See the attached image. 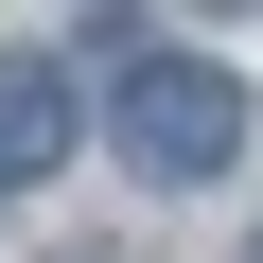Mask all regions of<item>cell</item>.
<instances>
[{"label":"cell","mask_w":263,"mask_h":263,"mask_svg":"<svg viewBox=\"0 0 263 263\" xmlns=\"http://www.w3.org/2000/svg\"><path fill=\"white\" fill-rule=\"evenodd\" d=\"M105 141L141 158L158 193L228 176L246 158V70H211V53H105Z\"/></svg>","instance_id":"6da1fadb"},{"label":"cell","mask_w":263,"mask_h":263,"mask_svg":"<svg viewBox=\"0 0 263 263\" xmlns=\"http://www.w3.org/2000/svg\"><path fill=\"white\" fill-rule=\"evenodd\" d=\"M70 123H88V88H70L53 53H0V193H35V176L70 158Z\"/></svg>","instance_id":"7a4b0ae2"},{"label":"cell","mask_w":263,"mask_h":263,"mask_svg":"<svg viewBox=\"0 0 263 263\" xmlns=\"http://www.w3.org/2000/svg\"><path fill=\"white\" fill-rule=\"evenodd\" d=\"M53 263H123V246H53Z\"/></svg>","instance_id":"3957f363"},{"label":"cell","mask_w":263,"mask_h":263,"mask_svg":"<svg viewBox=\"0 0 263 263\" xmlns=\"http://www.w3.org/2000/svg\"><path fill=\"white\" fill-rule=\"evenodd\" d=\"M211 18H263V0H211Z\"/></svg>","instance_id":"277c9868"},{"label":"cell","mask_w":263,"mask_h":263,"mask_svg":"<svg viewBox=\"0 0 263 263\" xmlns=\"http://www.w3.org/2000/svg\"><path fill=\"white\" fill-rule=\"evenodd\" d=\"M246 263H263V228H246Z\"/></svg>","instance_id":"5b68a950"}]
</instances>
